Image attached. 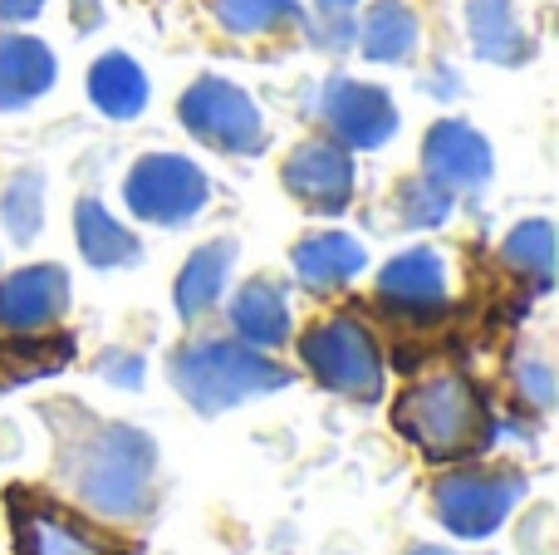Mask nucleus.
Segmentation results:
<instances>
[{
	"label": "nucleus",
	"mask_w": 559,
	"mask_h": 555,
	"mask_svg": "<svg viewBox=\"0 0 559 555\" xmlns=\"http://www.w3.org/2000/svg\"><path fill=\"white\" fill-rule=\"evenodd\" d=\"M79 413V409H74ZM59 472L88 511L108 521H138L157 497V442L133 423H104L79 413V423H55Z\"/></svg>",
	"instance_id": "nucleus-1"
},
{
	"label": "nucleus",
	"mask_w": 559,
	"mask_h": 555,
	"mask_svg": "<svg viewBox=\"0 0 559 555\" xmlns=\"http://www.w3.org/2000/svg\"><path fill=\"white\" fill-rule=\"evenodd\" d=\"M393 428L423 452L427 462H462L476 458L496 438L486 399L466 374H432L403 389L393 403Z\"/></svg>",
	"instance_id": "nucleus-2"
},
{
	"label": "nucleus",
	"mask_w": 559,
	"mask_h": 555,
	"mask_svg": "<svg viewBox=\"0 0 559 555\" xmlns=\"http://www.w3.org/2000/svg\"><path fill=\"white\" fill-rule=\"evenodd\" d=\"M173 383L197 413H226L246 399H265L280 393L289 379V369H280L265 350H251L241 340H192L173 354Z\"/></svg>",
	"instance_id": "nucleus-3"
},
{
	"label": "nucleus",
	"mask_w": 559,
	"mask_h": 555,
	"mask_svg": "<svg viewBox=\"0 0 559 555\" xmlns=\"http://www.w3.org/2000/svg\"><path fill=\"white\" fill-rule=\"evenodd\" d=\"M299 359L314 374V383H324L329 393H344V399L358 403H378L383 399V350L368 334V324H358L354 315H329V320H314L299 340Z\"/></svg>",
	"instance_id": "nucleus-4"
},
{
	"label": "nucleus",
	"mask_w": 559,
	"mask_h": 555,
	"mask_svg": "<svg viewBox=\"0 0 559 555\" xmlns=\"http://www.w3.org/2000/svg\"><path fill=\"white\" fill-rule=\"evenodd\" d=\"M177 118H182V128L197 143H206L212 153H226V157H255L271 143L261 104L222 74L192 79L187 94L177 98Z\"/></svg>",
	"instance_id": "nucleus-5"
},
{
	"label": "nucleus",
	"mask_w": 559,
	"mask_h": 555,
	"mask_svg": "<svg viewBox=\"0 0 559 555\" xmlns=\"http://www.w3.org/2000/svg\"><path fill=\"white\" fill-rule=\"evenodd\" d=\"M123 202L147 226H187L212 202V177L182 153H143L123 177Z\"/></svg>",
	"instance_id": "nucleus-6"
},
{
	"label": "nucleus",
	"mask_w": 559,
	"mask_h": 555,
	"mask_svg": "<svg viewBox=\"0 0 559 555\" xmlns=\"http://www.w3.org/2000/svg\"><path fill=\"white\" fill-rule=\"evenodd\" d=\"M525 497L521 472H491V468H462L437 477L432 487V511L452 536L462 541H486L506 527L515 507Z\"/></svg>",
	"instance_id": "nucleus-7"
},
{
	"label": "nucleus",
	"mask_w": 559,
	"mask_h": 555,
	"mask_svg": "<svg viewBox=\"0 0 559 555\" xmlns=\"http://www.w3.org/2000/svg\"><path fill=\"white\" fill-rule=\"evenodd\" d=\"M314 114L329 128V138L338 147H348V153H373V147H383L397 133L393 94L378 84H364V79H348V74H329L319 84Z\"/></svg>",
	"instance_id": "nucleus-8"
},
{
	"label": "nucleus",
	"mask_w": 559,
	"mask_h": 555,
	"mask_svg": "<svg viewBox=\"0 0 559 555\" xmlns=\"http://www.w3.org/2000/svg\"><path fill=\"white\" fill-rule=\"evenodd\" d=\"M280 182H285V192L295 197L299 206H309V212H319V216H338L354 206V187H358L354 153L338 147L334 138H309V143H299L295 153L285 157Z\"/></svg>",
	"instance_id": "nucleus-9"
},
{
	"label": "nucleus",
	"mask_w": 559,
	"mask_h": 555,
	"mask_svg": "<svg viewBox=\"0 0 559 555\" xmlns=\"http://www.w3.org/2000/svg\"><path fill=\"white\" fill-rule=\"evenodd\" d=\"M423 173L447 192H481L496 173L491 138L462 118H437L423 138Z\"/></svg>",
	"instance_id": "nucleus-10"
},
{
	"label": "nucleus",
	"mask_w": 559,
	"mask_h": 555,
	"mask_svg": "<svg viewBox=\"0 0 559 555\" xmlns=\"http://www.w3.org/2000/svg\"><path fill=\"white\" fill-rule=\"evenodd\" d=\"M10 527H15V555H118L94 527L25 492L10 497Z\"/></svg>",
	"instance_id": "nucleus-11"
},
{
	"label": "nucleus",
	"mask_w": 559,
	"mask_h": 555,
	"mask_svg": "<svg viewBox=\"0 0 559 555\" xmlns=\"http://www.w3.org/2000/svg\"><path fill=\"white\" fill-rule=\"evenodd\" d=\"M69 310V271L55 261L20 265L0 281V330L10 334H39L59 324Z\"/></svg>",
	"instance_id": "nucleus-12"
},
{
	"label": "nucleus",
	"mask_w": 559,
	"mask_h": 555,
	"mask_svg": "<svg viewBox=\"0 0 559 555\" xmlns=\"http://www.w3.org/2000/svg\"><path fill=\"white\" fill-rule=\"evenodd\" d=\"M378 300L403 320H437L447 310V261L432 246L397 251L378 271Z\"/></svg>",
	"instance_id": "nucleus-13"
},
{
	"label": "nucleus",
	"mask_w": 559,
	"mask_h": 555,
	"mask_svg": "<svg viewBox=\"0 0 559 555\" xmlns=\"http://www.w3.org/2000/svg\"><path fill=\"white\" fill-rule=\"evenodd\" d=\"M59 79V59L45 39L20 35V29H0V114L29 108L45 98Z\"/></svg>",
	"instance_id": "nucleus-14"
},
{
	"label": "nucleus",
	"mask_w": 559,
	"mask_h": 555,
	"mask_svg": "<svg viewBox=\"0 0 559 555\" xmlns=\"http://www.w3.org/2000/svg\"><path fill=\"white\" fill-rule=\"evenodd\" d=\"M466 35H472L476 59H486V64L521 69L535 55V39L515 0H466Z\"/></svg>",
	"instance_id": "nucleus-15"
},
{
	"label": "nucleus",
	"mask_w": 559,
	"mask_h": 555,
	"mask_svg": "<svg viewBox=\"0 0 559 555\" xmlns=\"http://www.w3.org/2000/svg\"><path fill=\"white\" fill-rule=\"evenodd\" d=\"M289 265H295V281L314 295L329 291H344L358 271L368 265L364 241H354L348 232H314L289 251Z\"/></svg>",
	"instance_id": "nucleus-16"
},
{
	"label": "nucleus",
	"mask_w": 559,
	"mask_h": 555,
	"mask_svg": "<svg viewBox=\"0 0 559 555\" xmlns=\"http://www.w3.org/2000/svg\"><path fill=\"white\" fill-rule=\"evenodd\" d=\"M354 45L373 64H407L423 49V15L413 0H373L354 25Z\"/></svg>",
	"instance_id": "nucleus-17"
},
{
	"label": "nucleus",
	"mask_w": 559,
	"mask_h": 555,
	"mask_svg": "<svg viewBox=\"0 0 559 555\" xmlns=\"http://www.w3.org/2000/svg\"><path fill=\"white\" fill-rule=\"evenodd\" d=\"M231 330L251 350H280L289 340V295L271 275H255L231 295Z\"/></svg>",
	"instance_id": "nucleus-18"
},
{
	"label": "nucleus",
	"mask_w": 559,
	"mask_h": 555,
	"mask_svg": "<svg viewBox=\"0 0 559 555\" xmlns=\"http://www.w3.org/2000/svg\"><path fill=\"white\" fill-rule=\"evenodd\" d=\"M74 241L94 271H123V265L143 261V241L108 212L98 197H79L74 206Z\"/></svg>",
	"instance_id": "nucleus-19"
},
{
	"label": "nucleus",
	"mask_w": 559,
	"mask_h": 555,
	"mask_svg": "<svg viewBox=\"0 0 559 555\" xmlns=\"http://www.w3.org/2000/svg\"><path fill=\"white\" fill-rule=\"evenodd\" d=\"M231 265H236V241L231 236H216V241L197 246V251L187 256L182 275H177V285H173V305H177V315H182L187 324L202 320V315L222 300L226 281H231Z\"/></svg>",
	"instance_id": "nucleus-20"
},
{
	"label": "nucleus",
	"mask_w": 559,
	"mask_h": 555,
	"mask_svg": "<svg viewBox=\"0 0 559 555\" xmlns=\"http://www.w3.org/2000/svg\"><path fill=\"white\" fill-rule=\"evenodd\" d=\"M88 98H94V108L104 118H114V123L138 118L147 108V74H143V64H138L133 55H123V49L98 55L94 64H88Z\"/></svg>",
	"instance_id": "nucleus-21"
},
{
	"label": "nucleus",
	"mask_w": 559,
	"mask_h": 555,
	"mask_svg": "<svg viewBox=\"0 0 559 555\" xmlns=\"http://www.w3.org/2000/svg\"><path fill=\"white\" fill-rule=\"evenodd\" d=\"M501 261L521 281H531V291H550L555 285V226L545 216L511 226V236L501 241Z\"/></svg>",
	"instance_id": "nucleus-22"
},
{
	"label": "nucleus",
	"mask_w": 559,
	"mask_h": 555,
	"mask_svg": "<svg viewBox=\"0 0 559 555\" xmlns=\"http://www.w3.org/2000/svg\"><path fill=\"white\" fill-rule=\"evenodd\" d=\"M0 222H5V232L15 246H29L39 236V226H45V177H39L35 167H25V173H15L5 182Z\"/></svg>",
	"instance_id": "nucleus-23"
},
{
	"label": "nucleus",
	"mask_w": 559,
	"mask_h": 555,
	"mask_svg": "<svg viewBox=\"0 0 559 555\" xmlns=\"http://www.w3.org/2000/svg\"><path fill=\"white\" fill-rule=\"evenodd\" d=\"M212 15L226 35H271L299 25V0H212Z\"/></svg>",
	"instance_id": "nucleus-24"
},
{
	"label": "nucleus",
	"mask_w": 559,
	"mask_h": 555,
	"mask_svg": "<svg viewBox=\"0 0 559 555\" xmlns=\"http://www.w3.org/2000/svg\"><path fill=\"white\" fill-rule=\"evenodd\" d=\"M452 206H456V197L447 192V187H437L427 173L397 182V216H403V226H413V232L447 226V222H452Z\"/></svg>",
	"instance_id": "nucleus-25"
},
{
	"label": "nucleus",
	"mask_w": 559,
	"mask_h": 555,
	"mask_svg": "<svg viewBox=\"0 0 559 555\" xmlns=\"http://www.w3.org/2000/svg\"><path fill=\"white\" fill-rule=\"evenodd\" d=\"M515 393H521L531 409H540V413H550L555 409V369L545 359H521L515 364Z\"/></svg>",
	"instance_id": "nucleus-26"
},
{
	"label": "nucleus",
	"mask_w": 559,
	"mask_h": 555,
	"mask_svg": "<svg viewBox=\"0 0 559 555\" xmlns=\"http://www.w3.org/2000/svg\"><path fill=\"white\" fill-rule=\"evenodd\" d=\"M94 369H98V379L114 383V389H143V379H147L143 354H133V350H108V354H98Z\"/></svg>",
	"instance_id": "nucleus-27"
},
{
	"label": "nucleus",
	"mask_w": 559,
	"mask_h": 555,
	"mask_svg": "<svg viewBox=\"0 0 559 555\" xmlns=\"http://www.w3.org/2000/svg\"><path fill=\"white\" fill-rule=\"evenodd\" d=\"M45 10V0H0V25H25Z\"/></svg>",
	"instance_id": "nucleus-28"
},
{
	"label": "nucleus",
	"mask_w": 559,
	"mask_h": 555,
	"mask_svg": "<svg viewBox=\"0 0 559 555\" xmlns=\"http://www.w3.org/2000/svg\"><path fill=\"white\" fill-rule=\"evenodd\" d=\"M314 5H319V15H348L358 0H314Z\"/></svg>",
	"instance_id": "nucleus-29"
},
{
	"label": "nucleus",
	"mask_w": 559,
	"mask_h": 555,
	"mask_svg": "<svg viewBox=\"0 0 559 555\" xmlns=\"http://www.w3.org/2000/svg\"><path fill=\"white\" fill-rule=\"evenodd\" d=\"M407 555H456V551H442V546H413Z\"/></svg>",
	"instance_id": "nucleus-30"
}]
</instances>
